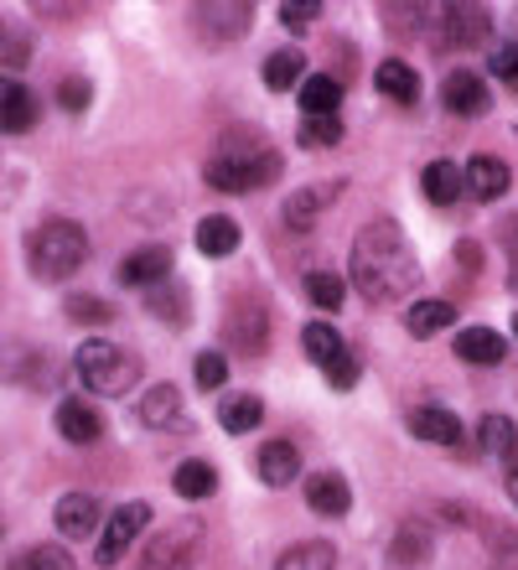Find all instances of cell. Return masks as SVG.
Wrapping results in <instances>:
<instances>
[{
	"instance_id": "cell-1",
	"label": "cell",
	"mask_w": 518,
	"mask_h": 570,
	"mask_svg": "<svg viewBox=\"0 0 518 570\" xmlns=\"http://www.w3.org/2000/svg\"><path fill=\"white\" fill-rule=\"evenodd\" d=\"M348 271H353L358 296L379 301V306H394L420 285V259H414L410 239L400 234L394 218H373L363 234L353 239V255H348Z\"/></svg>"
},
{
	"instance_id": "cell-2",
	"label": "cell",
	"mask_w": 518,
	"mask_h": 570,
	"mask_svg": "<svg viewBox=\"0 0 518 570\" xmlns=\"http://www.w3.org/2000/svg\"><path fill=\"white\" fill-rule=\"evenodd\" d=\"M27 265H31V275L47 285L78 275L89 265V234H84V224H74V218H47V224H37L27 239Z\"/></svg>"
},
{
	"instance_id": "cell-3",
	"label": "cell",
	"mask_w": 518,
	"mask_h": 570,
	"mask_svg": "<svg viewBox=\"0 0 518 570\" xmlns=\"http://www.w3.org/2000/svg\"><path fill=\"white\" fill-rule=\"evenodd\" d=\"M74 374L84 390H94L99 400H119L140 384V358L130 347L109 343V337H89V343L74 353Z\"/></svg>"
},
{
	"instance_id": "cell-4",
	"label": "cell",
	"mask_w": 518,
	"mask_h": 570,
	"mask_svg": "<svg viewBox=\"0 0 518 570\" xmlns=\"http://www.w3.org/2000/svg\"><path fill=\"white\" fill-rule=\"evenodd\" d=\"M197 556H203V524L177 519L172 529L150 534V544L140 550V570H193Z\"/></svg>"
},
{
	"instance_id": "cell-5",
	"label": "cell",
	"mask_w": 518,
	"mask_h": 570,
	"mask_svg": "<svg viewBox=\"0 0 518 570\" xmlns=\"http://www.w3.org/2000/svg\"><path fill=\"white\" fill-rule=\"evenodd\" d=\"M275 177H281V156H275V150L250 156V161H223V156H213V161L203 166V181L213 193H254V187H265V181H275Z\"/></svg>"
},
{
	"instance_id": "cell-6",
	"label": "cell",
	"mask_w": 518,
	"mask_h": 570,
	"mask_svg": "<svg viewBox=\"0 0 518 570\" xmlns=\"http://www.w3.org/2000/svg\"><path fill=\"white\" fill-rule=\"evenodd\" d=\"M150 503L146 498H135V503H125V509H115L109 513V524H104V534H99V566L109 570V566H119V560H125V550H130L135 540H140V529L150 524Z\"/></svg>"
},
{
	"instance_id": "cell-7",
	"label": "cell",
	"mask_w": 518,
	"mask_h": 570,
	"mask_svg": "<svg viewBox=\"0 0 518 570\" xmlns=\"http://www.w3.org/2000/svg\"><path fill=\"white\" fill-rule=\"evenodd\" d=\"M488 27H492V16L482 11V6H467V0H457V6H441V11H436V42L451 47V52L482 47Z\"/></svg>"
},
{
	"instance_id": "cell-8",
	"label": "cell",
	"mask_w": 518,
	"mask_h": 570,
	"mask_svg": "<svg viewBox=\"0 0 518 570\" xmlns=\"http://www.w3.org/2000/svg\"><path fill=\"white\" fill-rule=\"evenodd\" d=\"M193 27L213 47H228L254 27V6H193Z\"/></svg>"
},
{
	"instance_id": "cell-9",
	"label": "cell",
	"mask_w": 518,
	"mask_h": 570,
	"mask_svg": "<svg viewBox=\"0 0 518 570\" xmlns=\"http://www.w3.org/2000/svg\"><path fill=\"white\" fill-rule=\"evenodd\" d=\"M441 105L451 109V115H461V120H477V115H488L492 94H488V83H482V73L457 68V73H446V83H441Z\"/></svg>"
},
{
	"instance_id": "cell-10",
	"label": "cell",
	"mask_w": 518,
	"mask_h": 570,
	"mask_svg": "<svg viewBox=\"0 0 518 570\" xmlns=\"http://www.w3.org/2000/svg\"><path fill=\"white\" fill-rule=\"evenodd\" d=\"M104 519V503L94 493H62L58 509H52V524H58L62 540H89Z\"/></svg>"
},
{
	"instance_id": "cell-11",
	"label": "cell",
	"mask_w": 518,
	"mask_h": 570,
	"mask_svg": "<svg viewBox=\"0 0 518 570\" xmlns=\"http://www.w3.org/2000/svg\"><path fill=\"white\" fill-rule=\"evenodd\" d=\"M461 181H467V193H472V197H482V203H498V197L514 187V171H508L504 156H482V150H477L472 161L461 166Z\"/></svg>"
},
{
	"instance_id": "cell-12",
	"label": "cell",
	"mask_w": 518,
	"mask_h": 570,
	"mask_svg": "<svg viewBox=\"0 0 518 570\" xmlns=\"http://www.w3.org/2000/svg\"><path fill=\"white\" fill-rule=\"evenodd\" d=\"M119 281L135 285V291H156V285H166V281H172V249H162V244H146V249L125 255V265H119Z\"/></svg>"
},
{
	"instance_id": "cell-13",
	"label": "cell",
	"mask_w": 518,
	"mask_h": 570,
	"mask_svg": "<svg viewBox=\"0 0 518 570\" xmlns=\"http://www.w3.org/2000/svg\"><path fill=\"white\" fill-rule=\"evenodd\" d=\"M31 125H37V94L11 73H0V136H21Z\"/></svg>"
},
{
	"instance_id": "cell-14",
	"label": "cell",
	"mask_w": 518,
	"mask_h": 570,
	"mask_svg": "<svg viewBox=\"0 0 518 570\" xmlns=\"http://www.w3.org/2000/svg\"><path fill=\"white\" fill-rule=\"evenodd\" d=\"M228 337H234V347H244V353H265L270 343V312L260 306V301H238L234 312H228Z\"/></svg>"
},
{
	"instance_id": "cell-15",
	"label": "cell",
	"mask_w": 518,
	"mask_h": 570,
	"mask_svg": "<svg viewBox=\"0 0 518 570\" xmlns=\"http://www.w3.org/2000/svg\"><path fill=\"white\" fill-rule=\"evenodd\" d=\"M135 415H140L146 431H177L182 425V390L177 384H150V390L140 394Z\"/></svg>"
},
{
	"instance_id": "cell-16",
	"label": "cell",
	"mask_w": 518,
	"mask_h": 570,
	"mask_svg": "<svg viewBox=\"0 0 518 570\" xmlns=\"http://www.w3.org/2000/svg\"><path fill=\"white\" fill-rule=\"evenodd\" d=\"M296 105H301V120H332L342 105V83L332 73H306L296 89Z\"/></svg>"
},
{
	"instance_id": "cell-17",
	"label": "cell",
	"mask_w": 518,
	"mask_h": 570,
	"mask_svg": "<svg viewBox=\"0 0 518 570\" xmlns=\"http://www.w3.org/2000/svg\"><path fill=\"white\" fill-rule=\"evenodd\" d=\"M254 466H260V482H265V488H291V482L301 478V451L291 446V441H265L260 456H254Z\"/></svg>"
},
{
	"instance_id": "cell-18",
	"label": "cell",
	"mask_w": 518,
	"mask_h": 570,
	"mask_svg": "<svg viewBox=\"0 0 518 570\" xmlns=\"http://www.w3.org/2000/svg\"><path fill=\"white\" fill-rule=\"evenodd\" d=\"M58 435L74 441V446H94L104 435V415L89 405V400H62L58 405Z\"/></svg>"
},
{
	"instance_id": "cell-19",
	"label": "cell",
	"mask_w": 518,
	"mask_h": 570,
	"mask_svg": "<svg viewBox=\"0 0 518 570\" xmlns=\"http://www.w3.org/2000/svg\"><path fill=\"white\" fill-rule=\"evenodd\" d=\"M306 503H311V513L342 519V513L353 509V488H348V478H342V472H316V478L306 482Z\"/></svg>"
},
{
	"instance_id": "cell-20",
	"label": "cell",
	"mask_w": 518,
	"mask_h": 570,
	"mask_svg": "<svg viewBox=\"0 0 518 570\" xmlns=\"http://www.w3.org/2000/svg\"><path fill=\"white\" fill-rule=\"evenodd\" d=\"M410 431L420 435V441H430V446H457L461 441V421L451 415V410H441V405L410 410Z\"/></svg>"
},
{
	"instance_id": "cell-21",
	"label": "cell",
	"mask_w": 518,
	"mask_h": 570,
	"mask_svg": "<svg viewBox=\"0 0 518 570\" xmlns=\"http://www.w3.org/2000/svg\"><path fill=\"white\" fill-rule=\"evenodd\" d=\"M420 187H426V203H436V208H451L461 193H467V181H461V166L457 161H430L426 171H420Z\"/></svg>"
},
{
	"instance_id": "cell-22",
	"label": "cell",
	"mask_w": 518,
	"mask_h": 570,
	"mask_svg": "<svg viewBox=\"0 0 518 570\" xmlns=\"http://www.w3.org/2000/svg\"><path fill=\"white\" fill-rule=\"evenodd\" d=\"M373 89L384 94V99H394V105H414V99H420V73H414L410 62L389 58V62H379V73H373Z\"/></svg>"
},
{
	"instance_id": "cell-23",
	"label": "cell",
	"mask_w": 518,
	"mask_h": 570,
	"mask_svg": "<svg viewBox=\"0 0 518 570\" xmlns=\"http://www.w3.org/2000/svg\"><path fill=\"white\" fill-rule=\"evenodd\" d=\"M238 224L228 218V213H207L203 224H197V249H203L207 259H223V255H234L238 249Z\"/></svg>"
},
{
	"instance_id": "cell-24",
	"label": "cell",
	"mask_w": 518,
	"mask_h": 570,
	"mask_svg": "<svg viewBox=\"0 0 518 570\" xmlns=\"http://www.w3.org/2000/svg\"><path fill=\"white\" fill-rule=\"evenodd\" d=\"M457 322V306L451 301H414V306H404V327H410V337H436L441 327H451Z\"/></svg>"
},
{
	"instance_id": "cell-25",
	"label": "cell",
	"mask_w": 518,
	"mask_h": 570,
	"mask_svg": "<svg viewBox=\"0 0 518 570\" xmlns=\"http://www.w3.org/2000/svg\"><path fill=\"white\" fill-rule=\"evenodd\" d=\"M504 353L508 347H504V337H498L492 327H461L457 332V358L461 363H488L492 368V363H504Z\"/></svg>"
},
{
	"instance_id": "cell-26",
	"label": "cell",
	"mask_w": 518,
	"mask_h": 570,
	"mask_svg": "<svg viewBox=\"0 0 518 570\" xmlns=\"http://www.w3.org/2000/svg\"><path fill=\"white\" fill-rule=\"evenodd\" d=\"M172 488H177L182 503H203V498L218 493V472H213V462H182L172 472Z\"/></svg>"
},
{
	"instance_id": "cell-27",
	"label": "cell",
	"mask_w": 518,
	"mask_h": 570,
	"mask_svg": "<svg viewBox=\"0 0 518 570\" xmlns=\"http://www.w3.org/2000/svg\"><path fill=\"white\" fill-rule=\"evenodd\" d=\"M332 193H338V187H326V193H316V187H306V193H291V197H285V208H281L285 228H291V234H306V228L322 218V203Z\"/></svg>"
},
{
	"instance_id": "cell-28",
	"label": "cell",
	"mask_w": 518,
	"mask_h": 570,
	"mask_svg": "<svg viewBox=\"0 0 518 570\" xmlns=\"http://www.w3.org/2000/svg\"><path fill=\"white\" fill-rule=\"evenodd\" d=\"M270 89H301V78H306V58H301L296 47H281V52H270L265 68H260Z\"/></svg>"
},
{
	"instance_id": "cell-29",
	"label": "cell",
	"mask_w": 518,
	"mask_h": 570,
	"mask_svg": "<svg viewBox=\"0 0 518 570\" xmlns=\"http://www.w3.org/2000/svg\"><path fill=\"white\" fill-rule=\"evenodd\" d=\"M260 421H265V405H260L254 394H234V400H223V405H218V425L228 435L260 431Z\"/></svg>"
},
{
	"instance_id": "cell-30",
	"label": "cell",
	"mask_w": 518,
	"mask_h": 570,
	"mask_svg": "<svg viewBox=\"0 0 518 570\" xmlns=\"http://www.w3.org/2000/svg\"><path fill=\"white\" fill-rule=\"evenodd\" d=\"M301 347H306V358L316 363V368H326L348 343H342V332L332 327V322H306V327H301Z\"/></svg>"
},
{
	"instance_id": "cell-31",
	"label": "cell",
	"mask_w": 518,
	"mask_h": 570,
	"mask_svg": "<svg viewBox=\"0 0 518 570\" xmlns=\"http://www.w3.org/2000/svg\"><path fill=\"white\" fill-rule=\"evenodd\" d=\"M275 570H338V550L322 540H306V544H291L281 560H275Z\"/></svg>"
},
{
	"instance_id": "cell-32",
	"label": "cell",
	"mask_w": 518,
	"mask_h": 570,
	"mask_svg": "<svg viewBox=\"0 0 518 570\" xmlns=\"http://www.w3.org/2000/svg\"><path fill=\"white\" fill-rule=\"evenodd\" d=\"M0 374L16 379V384H37V379H42V353H37V347H21V343H6L0 347Z\"/></svg>"
},
{
	"instance_id": "cell-33",
	"label": "cell",
	"mask_w": 518,
	"mask_h": 570,
	"mask_svg": "<svg viewBox=\"0 0 518 570\" xmlns=\"http://www.w3.org/2000/svg\"><path fill=\"white\" fill-rule=\"evenodd\" d=\"M426 556H430V529L420 524V519L400 524V534H394V544H389V560H400V566H420Z\"/></svg>"
},
{
	"instance_id": "cell-34",
	"label": "cell",
	"mask_w": 518,
	"mask_h": 570,
	"mask_svg": "<svg viewBox=\"0 0 518 570\" xmlns=\"http://www.w3.org/2000/svg\"><path fill=\"white\" fill-rule=\"evenodd\" d=\"M477 441H482V451H488V456H514V451H518V425L508 421V415H482Z\"/></svg>"
},
{
	"instance_id": "cell-35",
	"label": "cell",
	"mask_w": 518,
	"mask_h": 570,
	"mask_svg": "<svg viewBox=\"0 0 518 570\" xmlns=\"http://www.w3.org/2000/svg\"><path fill=\"white\" fill-rule=\"evenodd\" d=\"M6 570H74V556L62 544H31V550H16Z\"/></svg>"
},
{
	"instance_id": "cell-36",
	"label": "cell",
	"mask_w": 518,
	"mask_h": 570,
	"mask_svg": "<svg viewBox=\"0 0 518 570\" xmlns=\"http://www.w3.org/2000/svg\"><path fill=\"white\" fill-rule=\"evenodd\" d=\"M187 301H193V296H187L182 285H156V291L146 296V306L162 316L166 327H182V322H187Z\"/></svg>"
},
{
	"instance_id": "cell-37",
	"label": "cell",
	"mask_w": 518,
	"mask_h": 570,
	"mask_svg": "<svg viewBox=\"0 0 518 570\" xmlns=\"http://www.w3.org/2000/svg\"><path fill=\"white\" fill-rule=\"evenodd\" d=\"M296 140L306 150H332V146H342V120L338 115H332V120H301Z\"/></svg>"
},
{
	"instance_id": "cell-38",
	"label": "cell",
	"mask_w": 518,
	"mask_h": 570,
	"mask_svg": "<svg viewBox=\"0 0 518 570\" xmlns=\"http://www.w3.org/2000/svg\"><path fill=\"white\" fill-rule=\"evenodd\" d=\"M306 301L311 306H322V312H338L342 306V281L332 271H311L306 275Z\"/></svg>"
},
{
	"instance_id": "cell-39",
	"label": "cell",
	"mask_w": 518,
	"mask_h": 570,
	"mask_svg": "<svg viewBox=\"0 0 518 570\" xmlns=\"http://www.w3.org/2000/svg\"><path fill=\"white\" fill-rule=\"evenodd\" d=\"M275 16H281L285 31H311L316 27V16H322V6H316V0H281Z\"/></svg>"
},
{
	"instance_id": "cell-40",
	"label": "cell",
	"mask_w": 518,
	"mask_h": 570,
	"mask_svg": "<svg viewBox=\"0 0 518 570\" xmlns=\"http://www.w3.org/2000/svg\"><path fill=\"white\" fill-rule=\"evenodd\" d=\"M115 316V306L99 296H68V322H84V327H104Z\"/></svg>"
},
{
	"instance_id": "cell-41",
	"label": "cell",
	"mask_w": 518,
	"mask_h": 570,
	"mask_svg": "<svg viewBox=\"0 0 518 570\" xmlns=\"http://www.w3.org/2000/svg\"><path fill=\"white\" fill-rule=\"evenodd\" d=\"M89 99H94L89 78H62V83H58V105L68 109V115H84V109H89Z\"/></svg>"
},
{
	"instance_id": "cell-42",
	"label": "cell",
	"mask_w": 518,
	"mask_h": 570,
	"mask_svg": "<svg viewBox=\"0 0 518 570\" xmlns=\"http://www.w3.org/2000/svg\"><path fill=\"white\" fill-rule=\"evenodd\" d=\"M326 384H332V390H353V384H358V358H353V347H342L338 358L326 363Z\"/></svg>"
},
{
	"instance_id": "cell-43",
	"label": "cell",
	"mask_w": 518,
	"mask_h": 570,
	"mask_svg": "<svg viewBox=\"0 0 518 570\" xmlns=\"http://www.w3.org/2000/svg\"><path fill=\"white\" fill-rule=\"evenodd\" d=\"M426 16H436L430 6H384V27L389 31H414Z\"/></svg>"
},
{
	"instance_id": "cell-44",
	"label": "cell",
	"mask_w": 518,
	"mask_h": 570,
	"mask_svg": "<svg viewBox=\"0 0 518 570\" xmlns=\"http://www.w3.org/2000/svg\"><path fill=\"white\" fill-rule=\"evenodd\" d=\"M223 379H228V358L223 353H197V384L203 390H223Z\"/></svg>"
},
{
	"instance_id": "cell-45",
	"label": "cell",
	"mask_w": 518,
	"mask_h": 570,
	"mask_svg": "<svg viewBox=\"0 0 518 570\" xmlns=\"http://www.w3.org/2000/svg\"><path fill=\"white\" fill-rule=\"evenodd\" d=\"M488 68H492V73H498V78H504L508 89L518 94V47H498V52H492V58H488Z\"/></svg>"
},
{
	"instance_id": "cell-46",
	"label": "cell",
	"mask_w": 518,
	"mask_h": 570,
	"mask_svg": "<svg viewBox=\"0 0 518 570\" xmlns=\"http://www.w3.org/2000/svg\"><path fill=\"white\" fill-rule=\"evenodd\" d=\"M0 62H6L11 73H16V68H27V62H31V42H27V37H6V42H0Z\"/></svg>"
},
{
	"instance_id": "cell-47",
	"label": "cell",
	"mask_w": 518,
	"mask_h": 570,
	"mask_svg": "<svg viewBox=\"0 0 518 570\" xmlns=\"http://www.w3.org/2000/svg\"><path fill=\"white\" fill-rule=\"evenodd\" d=\"M11 197H16V181H6V171H0V208H6Z\"/></svg>"
},
{
	"instance_id": "cell-48",
	"label": "cell",
	"mask_w": 518,
	"mask_h": 570,
	"mask_svg": "<svg viewBox=\"0 0 518 570\" xmlns=\"http://www.w3.org/2000/svg\"><path fill=\"white\" fill-rule=\"evenodd\" d=\"M508 498H514V509H518V466L508 472Z\"/></svg>"
},
{
	"instance_id": "cell-49",
	"label": "cell",
	"mask_w": 518,
	"mask_h": 570,
	"mask_svg": "<svg viewBox=\"0 0 518 570\" xmlns=\"http://www.w3.org/2000/svg\"><path fill=\"white\" fill-rule=\"evenodd\" d=\"M514 224H518V218H514ZM514 259H518V228H514Z\"/></svg>"
},
{
	"instance_id": "cell-50",
	"label": "cell",
	"mask_w": 518,
	"mask_h": 570,
	"mask_svg": "<svg viewBox=\"0 0 518 570\" xmlns=\"http://www.w3.org/2000/svg\"><path fill=\"white\" fill-rule=\"evenodd\" d=\"M514 337H518V312H514Z\"/></svg>"
},
{
	"instance_id": "cell-51",
	"label": "cell",
	"mask_w": 518,
	"mask_h": 570,
	"mask_svg": "<svg viewBox=\"0 0 518 570\" xmlns=\"http://www.w3.org/2000/svg\"><path fill=\"white\" fill-rule=\"evenodd\" d=\"M0 42H6V27H0Z\"/></svg>"
}]
</instances>
